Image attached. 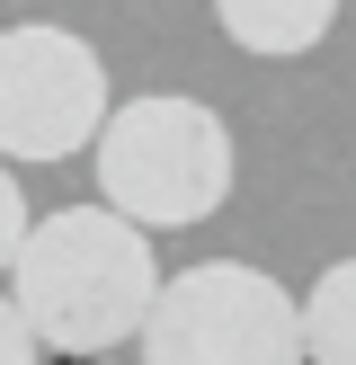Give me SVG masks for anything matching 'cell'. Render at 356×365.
<instances>
[{"instance_id":"cell-7","label":"cell","mask_w":356,"mask_h":365,"mask_svg":"<svg viewBox=\"0 0 356 365\" xmlns=\"http://www.w3.org/2000/svg\"><path fill=\"white\" fill-rule=\"evenodd\" d=\"M27 223H36V214H27V187H18L9 160H0V277H9V259H18V241H27Z\"/></svg>"},{"instance_id":"cell-4","label":"cell","mask_w":356,"mask_h":365,"mask_svg":"<svg viewBox=\"0 0 356 365\" xmlns=\"http://www.w3.org/2000/svg\"><path fill=\"white\" fill-rule=\"evenodd\" d=\"M107 125V63L71 27H0V160H71Z\"/></svg>"},{"instance_id":"cell-5","label":"cell","mask_w":356,"mask_h":365,"mask_svg":"<svg viewBox=\"0 0 356 365\" xmlns=\"http://www.w3.org/2000/svg\"><path fill=\"white\" fill-rule=\"evenodd\" d=\"M330 18H338V0H214V27L241 53H258V63L312 53L320 36H330Z\"/></svg>"},{"instance_id":"cell-6","label":"cell","mask_w":356,"mask_h":365,"mask_svg":"<svg viewBox=\"0 0 356 365\" xmlns=\"http://www.w3.org/2000/svg\"><path fill=\"white\" fill-rule=\"evenodd\" d=\"M303 303V365H356V259H330Z\"/></svg>"},{"instance_id":"cell-8","label":"cell","mask_w":356,"mask_h":365,"mask_svg":"<svg viewBox=\"0 0 356 365\" xmlns=\"http://www.w3.org/2000/svg\"><path fill=\"white\" fill-rule=\"evenodd\" d=\"M45 348H36V330H27V312H18L9 294H0V365H36Z\"/></svg>"},{"instance_id":"cell-2","label":"cell","mask_w":356,"mask_h":365,"mask_svg":"<svg viewBox=\"0 0 356 365\" xmlns=\"http://www.w3.org/2000/svg\"><path fill=\"white\" fill-rule=\"evenodd\" d=\"M98 205H116L142 232H187L205 214H223L231 196V125L205 98H125L98 125Z\"/></svg>"},{"instance_id":"cell-3","label":"cell","mask_w":356,"mask_h":365,"mask_svg":"<svg viewBox=\"0 0 356 365\" xmlns=\"http://www.w3.org/2000/svg\"><path fill=\"white\" fill-rule=\"evenodd\" d=\"M134 348L142 365H303V303L249 259H205L160 277Z\"/></svg>"},{"instance_id":"cell-1","label":"cell","mask_w":356,"mask_h":365,"mask_svg":"<svg viewBox=\"0 0 356 365\" xmlns=\"http://www.w3.org/2000/svg\"><path fill=\"white\" fill-rule=\"evenodd\" d=\"M152 294H160L152 232L125 223L116 205H53L45 223H27V241L9 259V303L27 312L36 348L71 365L116 356L142 330Z\"/></svg>"}]
</instances>
